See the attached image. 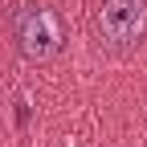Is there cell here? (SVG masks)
<instances>
[{
    "label": "cell",
    "mask_w": 147,
    "mask_h": 147,
    "mask_svg": "<svg viewBox=\"0 0 147 147\" xmlns=\"http://www.w3.org/2000/svg\"><path fill=\"white\" fill-rule=\"evenodd\" d=\"M12 41L29 61H49L65 49V21L45 0H25L12 12Z\"/></svg>",
    "instance_id": "cell-1"
},
{
    "label": "cell",
    "mask_w": 147,
    "mask_h": 147,
    "mask_svg": "<svg viewBox=\"0 0 147 147\" xmlns=\"http://www.w3.org/2000/svg\"><path fill=\"white\" fill-rule=\"evenodd\" d=\"M94 41L110 53H131L147 41V0H98L90 16Z\"/></svg>",
    "instance_id": "cell-2"
}]
</instances>
